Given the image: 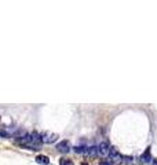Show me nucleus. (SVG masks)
Here are the masks:
<instances>
[{
	"mask_svg": "<svg viewBox=\"0 0 157 165\" xmlns=\"http://www.w3.org/2000/svg\"><path fill=\"white\" fill-rule=\"evenodd\" d=\"M40 138H41V142H43V143H55L58 139V135L54 132L44 131V132L40 133Z\"/></svg>",
	"mask_w": 157,
	"mask_h": 165,
	"instance_id": "1",
	"label": "nucleus"
},
{
	"mask_svg": "<svg viewBox=\"0 0 157 165\" xmlns=\"http://www.w3.org/2000/svg\"><path fill=\"white\" fill-rule=\"evenodd\" d=\"M70 143H69L68 140H61L59 143L57 144V150L61 151V153H69L70 151Z\"/></svg>",
	"mask_w": 157,
	"mask_h": 165,
	"instance_id": "2",
	"label": "nucleus"
},
{
	"mask_svg": "<svg viewBox=\"0 0 157 165\" xmlns=\"http://www.w3.org/2000/svg\"><path fill=\"white\" fill-rule=\"evenodd\" d=\"M98 150H99L101 155H109V153H110V146H109L107 142H102V143L98 146Z\"/></svg>",
	"mask_w": 157,
	"mask_h": 165,
	"instance_id": "3",
	"label": "nucleus"
},
{
	"mask_svg": "<svg viewBox=\"0 0 157 165\" xmlns=\"http://www.w3.org/2000/svg\"><path fill=\"white\" fill-rule=\"evenodd\" d=\"M109 155H110L112 160H117V161H121V160H123V155L120 154L117 149H116V147H113V146L110 147V153H109Z\"/></svg>",
	"mask_w": 157,
	"mask_h": 165,
	"instance_id": "4",
	"label": "nucleus"
},
{
	"mask_svg": "<svg viewBox=\"0 0 157 165\" xmlns=\"http://www.w3.org/2000/svg\"><path fill=\"white\" fill-rule=\"evenodd\" d=\"M36 162L37 164H43V165H48L50 164V158L47 157V155H43V154H39L37 157L35 158Z\"/></svg>",
	"mask_w": 157,
	"mask_h": 165,
	"instance_id": "5",
	"label": "nucleus"
},
{
	"mask_svg": "<svg viewBox=\"0 0 157 165\" xmlns=\"http://www.w3.org/2000/svg\"><path fill=\"white\" fill-rule=\"evenodd\" d=\"M84 154H88V155H99V150H98V147L91 146V147H87V149H86V153H84Z\"/></svg>",
	"mask_w": 157,
	"mask_h": 165,
	"instance_id": "6",
	"label": "nucleus"
},
{
	"mask_svg": "<svg viewBox=\"0 0 157 165\" xmlns=\"http://www.w3.org/2000/svg\"><path fill=\"white\" fill-rule=\"evenodd\" d=\"M141 160H142V161H145V162H150V161H152V157H150V147H147L146 151L141 155Z\"/></svg>",
	"mask_w": 157,
	"mask_h": 165,
	"instance_id": "7",
	"label": "nucleus"
},
{
	"mask_svg": "<svg viewBox=\"0 0 157 165\" xmlns=\"http://www.w3.org/2000/svg\"><path fill=\"white\" fill-rule=\"evenodd\" d=\"M59 165H75L72 160L69 158H61V161H59Z\"/></svg>",
	"mask_w": 157,
	"mask_h": 165,
	"instance_id": "8",
	"label": "nucleus"
},
{
	"mask_svg": "<svg viewBox=\"0 0 157 165\" xmlns=\"http://www.w3.org/2000/svg\"><path fill=\"white\" fill-rule=\"evenodd\" d=\"M86 149H87V147H83V146H76V147H73L75 153H86Z\"/></svg>",
	"mask_w": 157,
	"mask_h": 165,
	"instance_id": "9",
	"label": "nucleus"
},
{
	"mask_svg": "<svg viewBox=\"0 0 157 165\" xmlns=\"http://www.w3.org/2000/svg\"><path fill=\"white\" fill-rule=\"evenodd\" d=\"M132 160H134V158L130 157V155H123V161L124 162H132Z\"/></svg>",
	"mask_w": 157,
	"mask_h": 165,
	"instance_id": "10",
	"label": "nucleus"
},
{
	"mask_svg": "<svg viewBox=\"0 0 157 165\" xmlns=\"http://www.w3.org/2000/svg\"><path fill=\"white\" fill-rule=\"evenodd\" d=\"M99 165H113V162L112 161H101Z\"/></svg>",
	"mask_w": 157,
	"mask_h": 165,
	"instance_id": "11",
	"label": "nucleus"
},
{
	"mask_svg": "<svg viewBox=\"0 0 157 165\" xmlns=\"http://www.w3.org/2000/svg\"><path fill=\"white\" fill-rule=\"evenodd\" d=\"M81 165H88V164H87V162H83V164Z\"/></svg>",
	"mask_w": 157,
	"mask_h": 165,
	"instance_id": "12",
	"label": "nucleus"
},
{
	"mask_svg": "<svg viewBox=\"0 0 157 165\" xmlns=\"http://www.w3.org/2000/svg\"><path fill=\"white\" fill-rule=\"evenodd\" d=\"M154 164H156V165H157V161H154Z\"/></svg>",
	"mask_w": 157,
	"mask_h": 165,
	"instance_id": "13",
	"label": "nucleus"
}]
</instances>
